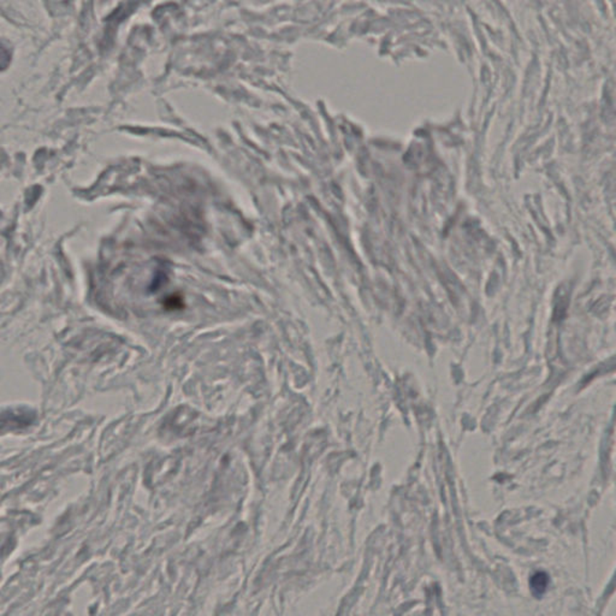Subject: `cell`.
Segmentation results:
<instances>
[{
    "label": "cell",
    "mask_w": 616,
    "mask_h": 616,
    "mask_svg": "<svg viewBox=\"0 0 616 616\" xmlns=\"http://www.w3.org/2000/svg\"><path fill=\"white\" fill-rule=\"evenodd\" d=\"M11 63V53L6 47L0 43V71H4Z\"/></svg>",
    "instance_id": "obj_3"
},
{
    "label": "cell",
    "mask_w": 616,
    "mask_h": 616,
    "mask_svg": "<svg viewBox=\"0 0 616 616\" xmlns=\"http://www.w3.org/2000/svg\"><path fill=\"white\" fill-rule=\"evenodd\" d=\"M548 584H549V577L545 573H536L531 578L532 591L537 596H541L547 591Z\"/></svg>",
    "instance_id": "obj_2"
},
{
    "label": "cell",
    "mask_w": 616,
    "mask_h": 616,
    "mask_svg": "<svg viewBox=\"0 0 616 616\" xmlns=\"http://www.w3.org/2000/svg\"><path fill=\"white\" fill-rule=\"evenodd\" d=\"M36 419L29 408H6L0 411V430H17L29 427Z\"/></svg>",
    "instance_id": "obj_1"
}]
</instances>
